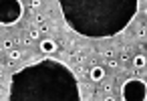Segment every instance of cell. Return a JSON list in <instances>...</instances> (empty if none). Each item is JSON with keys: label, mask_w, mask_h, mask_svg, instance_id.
I'll list each match as a JSON object with an SVG mask.
<instances>
[{"label": "cell", "mask_w": 147, "mask_h": 101, "mask_svg": "<svg viewBox=\"0 0 147 101\" xmlns=\"http://www.w3.org/2000/svg\"><path fill=\"white\" fill-rule=\"evenodd\" d=\"M24 14V6L20 0H0V24L12 26Z\"/></svg>", "instance_id": "6da1fadb"}, {"label": "cell", "mask_w": 147, "mask_h": 101, "mask_svg": "<svg viewBox=\"0 0 147 101\" xmlns=\"http://www.w3.org/2000/svg\"><path fill=\"white\" fill-rule=\"evenodd\" d=\"M145 95H147V89L143 79L139 77H129L121 87V99L125 101H143Z\"/></svg>", "instance_id": "7a4b0ae2"}, {"label": "cell", "mask_w": 147, "mask_h": 101, "mask_svg": "<svg viewBox=\"0 0 147 101\" xmlns=\"http://www.w3.org/2000/svg\"><path fill=\"white\" fill-rule=\"evenodd\" d=\"M89 77H91V81H95V83H101V81L105 79V69H103L99 63H97V65H91Z\"/></svg>", "instance_id": "3957f363"}, {"label": "cell", "mask_w": 147, "mask_h": 101, "mask_svg": "<svg viewBox=\"0 0 147 101\" xmlns=\"http://www.w3.org/2000/svg\"><path fill=\"white\" fill-rule=\"evenodd\" d=\"M40 51L42 53H55L57 51V43L51 41V39H45V41H40Z\"/></svg>", "instance_id": "277c9868"}, {"label": "cell", "mask_w": 147, "mask_h": 101, "mask_svg": "<svg viewBox=\"0 0 147 101\" xmlns=\"http://www.w3.org/2000/svg\"><path fill=\"white\" fill-rule=\"evenodd\" d=\"M133 67H135L137 71L145 67V55H143V53H139V55H135V57H133Z\"/></svg>", "instance_id": "5b68a950"}, {"label": "cell", "mask_w": 147, "mask_h": 101, "mask_svg": "<svg viewBox=\"0 0 147 101\" xmlns=\"http://www.w3.org/2000/svg\"><path fill=\"white\" fill-rule=\"evenodd\" d=\"M18 59H22V53L16 49H10V61H18Z\"/></svg>", "instance_id": "8992f818"}, {"label": "cell", "mask_w": 147, "mask_h": 101, "mask_svg": "<svg viewBox=\"0 0 147 101\" xmlns=\"http://www.w3.org/2000/svg\"><path fill=\"white\" fill-rule=\"evenodd\" d=\"M101 91L109 95V93L113 91V83H109V81H107V83H103V85H101Z\"/></svg>", "instance_id": "52a82bcc"}, {"label": "cell", "mask_w": 147, "mask_h": 101, "mask_svg": "<svg viewBox=\"0 0 147 101\" xmlns=\"http://www.w3.org/2000/svg\"><path fill=\"white\" fill-rule=\"evenodd\" d=\"M28 37H30V39H32V41H36V39H40V33H38V28H36V26H34V28H32V31H30V33H28Z\"/></svg>", "instance_id": "ba28073f"}, {"label": "cell", "mask_w": 147, "mask_h": 101, "mask_svg": "<svg viewBox=\"0 0 147 101\" xmlns=\"http://www.w3.org/2000/svg\"><path fill=\"white\" fill-rule=\"evenodd\" d=\"M45 18H47V16L38 12V14H34V20H32V22H36V24H42V22H45Z\"/></svg>", "instance_id": "9c48e42d"}, {"label": "cell", "mask_w": 147, "mask_h": 101, "mask_svg": "<svg viewBox=\"0 0 147 101\" xmlns=\"http://www.w3.org/2000/svg\"><path fill=\"white\" fill-rule=\"evenodd\" d=\"M145 31H147V28H145V24H141V26H139V33H137V35H139V39H145V35H147Z\"/></svg>", "instance_id": "30bf717a"}, {"label": "cell", "mask_w": 147, "mask_h": 101, "mask_svg": "<svg viewBox=\"0 0 147 101\" xmlns=\"http://www.w3.org/2000/svg\"><path fill=\"white\" fill-rule=\"evenodd\" d=\"M40 4H42V0H30V6H32V10H34V8H38Z\"/></svg>", "instance_id": "8fae6325"}, {"label": "cell", "mask_w": 147, "mask_h": 101, "mask_svg": "<svg viewBox=\"0 0 147 101\" xmlns=\"http://www.w3.org/2000/svg\"><path fill=\"white\" fill-rule=\"evenodd\" d=\"M107 65H109L111 69H117V67H119V63H117V61H113V59H109V63H107Z\"/></svg>", "instance_id": "7c38bea8"}, {"label": "cell", "mask_w": 147, "mask_h": 101, "mask_svg": "<svg viewBox=\"0 0 147 101\" xmlns=\"http://www.w3.org/2000/svg\"><path fill=\"white\" fill-rule=\"evenodd\" d=\"M2 47H4V49H8V51H10V49H12V41H4V43H2Z\"/></svg>", "instance_id": "4fadbf2b"}, {"label": "cell", "mask_w": 147, "mask_h": 101, "mask_svg": "<svg viewBox=\"0 0 147 101\" xmlns=\"http://www.w3.org/2000/svg\"><path fill=\"white\" fill-rule=\"evenodd\" d=\"M0 67H2V61H0Z\"/></svg>", "instance_id": "5bb4252c"}]
</instances>
